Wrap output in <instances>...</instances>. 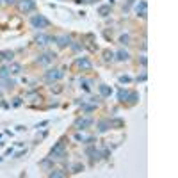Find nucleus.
Returning a JSON list of instances; mask_svg holds the SVG:
<instances>
[{"instance_id":"4be33fe9","label":"nucleus","mask_w":178,"mask_h":178,"mask_svg":"<svg viewBox=\"0 0 178 178\" xmlns=\"http://www.w3.org/2000/svg\"><path fill=\"white\" fill-rule=\"evenodd\" d=\"M119 82H121V84H128V82H130V77H126V75H121V77H119Z\"/></svg>"},{"instance_id":"7c9ffc66","label":"nucleus","mask_w":178,"mask_h":178,"mask_svg":"<svg viewBox=\"0 0 178 178\" xmlns=\"http://www.w3.org/2000/svg\"><path fill=\"white\" fill-rule=\"evenodd\" d=\"M0 2H2V0H0Z\"/></svg>"},{"instance_id":"6ab92c4d","label":"nucleus","mask_w":178,"mask_h":178,"mask_svg":"<svg viewBox=\"0 0 178 178\" xmlns=\"http://www.w3.org/2000/svg\"><path fill=\"white\" fill-rule=\"evenodd\" d=\"M9 73H11V71H9V68H5V66H4V68H0V79H7V77H9Z\"/></svg>"},{"instance_id":"b1692460","label":"nucleus","mask_w":178,"mask_h":178,"mask_svg":"<svg viewBox=\"0 0 178 178\" xmlns=\"http://www.w3.org/2000/svg\"><path fill=\"white\" fill-rule=\"evenodd\" d=\"M95 109H96V105H84V111H87V112H91Z\"/></svg>"},{"instance_id":"20e7f679","label":"nucleus","mask_w":178,"mask_h":178,"mask_svg":"<svg viewBox=\"0 0 178 178\" xmlns=\"http://www.w3.org/2000/svg\"><path fill=\"white\" fill-rule=\"evenodd\" d=\"M136 13H137L139 16L146 18V14H148V4H146V0H139V4L136 5Z\"/></svg>"},{"instance_id":"423d86ee","label":"nucleus","mask_w":178,"mask_h":178,"mask_svg":"<svg viewBox=\"0 0 178 178\" xmlns=\"http://www.w3.org/2000/svg\"><path fill=\"white\" fill-rule=\"evenodd\" d=\"M77 64H79L82 70H91V68H93L91 61H89V59H86V57H80V59H77Z\"/></svg>"},{"instance_id":"7ed1b4c3","label":"nucleus","mask_w":178,"mask_h":178,"mask_svg":"<svg viewBox=\"0 0 178 178\" xmlns=\"http://www.w3.org/2000/svg\"><path fill=\"white\" fill-rule=\"evenodd\" d=\"M20 9L23 13H30L36 9V2L34 0H20Z\"/></svg>"},{"instance_id":"f03ea898","label":"nucleus","mask_w":178,"mask_h":178,"mask_svg":"<svg viewBox=\"0 0 178 178\" xmlns=\"http://www.w3.org/2000/svg\"><path fill=\"white\" fill-rule=\"evenodd\" d=\"M62 71L61 70H48L46 73H45V80L46 82H54V80H59V79H62Z\"/></svg>"},{"instance_id":"f257e3e1","label":"nucleus","mask_w":178,"mask_h":178,"mask_svg":"<svg viewBox=\"0 0 178 178\" xmlns=\"http://www.w3.org/2000/svg\"><path fill=\"white\" fill-rule=\"evenodd\" d=\"M30 25H32L34 29H46V27H50V20L45 18L43 14H34V16L30 18Z\"/></svg>"},{"instance_id":"0eeeda50","label":"nucleus","mask_w":178,"mask_h":178,"mask_svg":"<svg viewBox=\"0 0 178 178\" xmlns=\"http://www.w3.org/2000/svg\"><path fill=\"white\" fill-rule=\"evenodd\" d=\"M54 54H43V55H39V59H38V62L39 64H48V62H52L54 61Z\"/></svg>"},{"instance_id":"bb28decb","label":"nucleus","mask_w":178,"mask_h":178,"mask_svg":"<svg viewBox=\"0 0 178 178\" xmlns=\"http://www.w3.org/2000/svg\"><path fill=\"white\" fill-rule=\"evenodd\" d=\"M18 105H21V98H14V107H18Z\"/></svg>"},{"instance_id":"f3484780","label":"nucleus","mask_w":178,"mask_h":178,"mask_svg":"<svg viewBox=\"0 0 178 178\" xmlns=\"http://www.w3.org/2000/svg\"><path fill=\"white\" fill-rule=\"evenodd\" d=\"M126 98H128V91H125V89H119V93H118V101H125Z\"/></svg>"},{"instance_id":"393cba45","label":"nucleus","mask_w":178,"mask_h":178,"mask_svg":"<svg viewBox=\"0 0 178 178\" xmlns=\"http://www.w3.org/2000/svg\"><path fill=\"white\" fill-rule=\"evenodd\" d=\"M128 39H130V38H128V34H125V36H121V43H123V45H126V43H128Z\"/></svg>"},{"instance_id":"2eb2a0df","label":"nucleus","mask_w":178,"mask_h":178,"mask_svg":"<svg viewBox=\"0 0 178 178\" xmlns=\"http://www.w3.org/2000/svg\"><path fill=\"white\" fill-rule=\"evenodd\" d=\"M98 13L101 16H107L109 13H111V5H100L98 7Z\"/></svg>"},{"instance_id":"5701e85b","label":"nucleus","mask_w":178,"mask_h":178,"mask_svg":"<svg viewBox=\"0 0 178 178\" xmlns=\"http://www.w3.org/2000/svg\"><path fill=\"white\" fill-rule=\"evenodd\" d=\"M73 171H75V173H79V171H84V166H82V164H75V166H73Z\"/></svg>"},{"instance_id":"f8f14e48","label":"nucleus","mask_w":178,"mask_h":178,"mask_svg":"<svg viewBox=\"0 0 178 178\" xmlns=\"http://www.w3.org/2000/svg\"><path fill=\"white\" fill-rule=\"evenodd\" d=\"M55 41H57L59 46H68V45H71V39H70L68 36H59V38H55Z\"/></svg>"},{"instance_id":"9d476101","label":"nucleus","mask_w":178,"mask_h":178,"mask_svg":"<svg viewBox=\"0 0 178 178\" xmlns=\"http://www.w3.org/2000/svg\"><path fill=\"white\" fill-rule=\"evenodd\" d=\"M109 128H111V123H109L107 119H101V121H98V132H101V134H103V132H107Z\"/></svg>"},{"instance_id":"4468645a","label":"nucleus","mask_w":178,"mask_h":178,"mask_svg":"<svg viewBox=\"0 0 178 178\" xmlns=\"http://www.w3.org/2000/svg\"><path fill=\"white\" fill-rule=\"evenodd\" d=\"M111 93H112V89L109 86H100V95L101 96H111Z\"/></svg>"},{"instance_id":"dca6fc26","label":"nucleus","mask_w":178,"mask_h":178,"mask_svg":"<svg viewBox=\"0 0 178 178\" xmlns=\"http://www.w3.org/2000/svg\"><path fill=\"white\" fill-rule=\"evenodd\" d=\"M9 71H11V73H14V75H18V73L21 71V66H20V64H16V62H13V64L9 66Z\"/></svg>"},{"instance_id":"c756f323","label":"nucleus","mask_w":178,"mask_h":178,"mask_svg":"<svg viewBox=\"0 0 178 178\" xmlns=\"http://www.w3.org/2000/svg\"><path fill=\"white\" fill-rule=\"evenodd\" d=\"M79 2H87V4H89V2H93V0H79Z\"/></svg>"},{"instance_id":"6e6552de","label":"nucleus","mask_w":178,"mask_h":178,"mask_svg":"<svg viewBox=\"0 0 178 178\" xmlns=\"http://www.w3.org/2000/svg\"><path fill=\"white\" fill-rule=\"evenodd\" d=\"M36 41H38V45H48L50 41H55V38H52V36H45V34H39Z\"/></svg>"},{"instance_id":"9b49d317","label":"nucleus","mask_w":178,"mask_h":178,"mask_svg":"<svg viewBox=\"0 0 178 178\" xmlns=\"http://www.w3.org/2000/svg\"><path fill=\"white\" fill-rule=\"evenodd\" d=\"M86 153H87V155H91V158H100V157H101V153H100L95 146H89V148L86 150Z\"/></svg>"},{"instance_id":"1a4fd4ad","label":"nucleus","mask_w":178,"mask_h":178,"mask_svg":"<svg viewBox=\"0 0 178 178\" xmlns=\"http://www.w3.org/2000/svg\"><path fill=\"white\" fill-rule=\"evenodd\" d=\"M91 125H93V119H79L77 121V128L79 130H84V128H87Z\"/></svg>"},{"instance_id":"39448f33","label":"nucleus","mask_w":178,"mask_h":178,"mask_svg":"<svg viewBox=\"0 0 178 178\" xmlns=\"http://www.w3.org/2000/svg\"><path fill=\"white\" fill-rule=\"evenodd\" d=\"M64 153V142H57L55 148L52 150V158H59Z\"/></svg>"},{"instance_id":"a878e982","label":"nucleus","mask_w":178,"mask_h":178,"mask_svg":"<svg viewBox=\"0 0 178 178\" xmlns=\"http://www.w3.org/2000/svg\"><path fill=\"white\" fill-rule=\"evenodd\" d=\"M112 57H114V54H112V52H105V59H107V61L112 59Z\"/></svg>"},{"instance_id":"cd10ccee","label":"nucleus","mask_w":178,"mask_h":178,"mask_svg":"<svg viewBox=\"0 0 178 178\" xmlns=\"http://www.w3.org/2000/svg\"><path fill=\"white\" fill-rule=\"evenodd\" d=\"M146 62H148V61H146V57H141V64H142V66H146Z\"/></svg>"},{"instance_id":"c85d7f7f","label":"nucleus","mask_w":178,"mask_h":178,"mask_svg":"<svg viewBox=\"0 0 178 178\" xmlns=\"http://www.w3.org/2000/svg\"><path fill=\"white\" fill-rule=\"evenodd\" d=\"M5 2H7V4H14V0H5Z\"/></svg>"},{"instance_id":"aec40b11","label":"nucleus","mask_w":178,"mask_h":178,"mask_svg":"<svg viewBox=\"0 0 178 178\" xmlns=\"http://www.w3.org/2000/svg\"><path fill=\"white\" fill-rule=\"evenodd\" d=\"M128 101H130V103H136V101H137V93H128Z\"/></svg>"},{"instance_id":"a211bd4d","label":"nucleus","mask_w":178,"mask_h":178,"mask_svg":"<svg viewBox=\"0 0 178 178\" xmlns=\"http://www.w3.org/2000/svg\"><path fill=\"white\" fill-rule=\"evenodd\" d=\"M116 55H118V61H126L128 59V52H126V50H119Z\"/></svg>"},{"instance_id":"ddd939ff","label":"nucleus","mask_w":178,"mask_h":178,"mask_svg":"<svg viewBox=\"0 0 178 178\" xmlns=\"http://www.w3.org/2000/svg\"><path fill=\"white\" fill-rule=\"evenodd\" d=\"M14 57V54L11 52V50H4V52H0V59H7V61H13Z\"/></svg>"},{"instance_id":"412c9836","label":"nucleus","mask_w":178,"mask_h":178,"mask_svg":"<svg viewBox=\"0 0 178 178\" xmlns=\"http://www.w3.org/2000/svg\"><path fill=\"white\" fill-rule=\"evenodd\" d=\"M50 176L54 178H57V176H64V173H62V171H59V169H57V171H52V173H50Z\"/></svg>"}]
</instances>
